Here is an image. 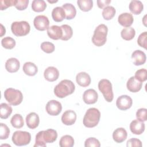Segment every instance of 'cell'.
Returning a JSON list of instances; mask_svg holds the SVG:
<instances>
[{"label": "cell", "mask_w": 147, "mask_h": 147, "mask_svg": "<svg viewBox=\"0 0 147 147\" xmlns=\"http://www.w3.org/2000/svg\"><path fill=\"white\" fill-rule=\"evenodd\" d=\"M57 138L56 130L49 129L38 132L36 136L34 147H46V143H52L56 141Z\"/></svg>", "instance_id": "obj_1"}, {"label": "cell", "mask_w": 147, "mask_h": 147, "mask_svg": "<svg viewBox=\"0 0 147 147\" xmlns=\"http://www.w3.org/2000/svg\"><path fill=\"white\" fill-rule=\"evenodd\" d=\"M75 90V84L71 80L64 79L55 87L54 94L59 98H64L72 94Z\"/></svg>", "instance_id": "obj_2"}, {"label": "cell", "mask_w": 147, "mask_h": 147, "mask_svg": "<svg viewBox=\"0 0 147 147\" xmlns=\"http://www.w3.org/2000/svg\"><path fill=\"white\" fill-rule=\"evenodd\" d=\"M100 118V113L98 109L95 107L90 108L87 110L83 117V125L86 127H94L98 124Z\"/></svg>", "instance_id": "obj_3"}, {"label": "cell", "mask_w": 147, "mask_h": 147, "mask_svg": "<svg viewBox=\"0 0 147 147\" xmlns=\"http://www.w3.org/2000/svg\"><path fill=\"white\" fill-rule=\"evenodd\" d=\"M108 32L107 26L105 24L99 25L95 29L92 37V42L96 47H101L105 44Z\"/></svg>", "instance_id": "obj_4"}, {"label": "cell", "mask_w": 147, "mask_h": 147, "mask_svg": "<svg viewBox=\"0 0 147 147\" xmlns=\"http://www.w3.org/2000/svg\"><path fill=\"white\" fill-rule=\"evenodd\" d=\"M5 99L13 106L20 105L23 100V95L21 91L13 88H8L4 92Z\"/></svg>", "instance_id": "obj_5"}, {"label": "cell", "mask_w": 147, "mask_h": 147, "mask_svg": "<svg viewBox=\"0 0 147 147\" xmlns=\"http://www.w3.org/2000/svg\"><path fill=\"white\" fill-rule=\"evenodd\" d=\"M99 90L102 93L105 99L107 102H111L114 98L112 84L110 81L106 79H101L98 83Z\"/></svg>", "instance_id": "obj_6"}, {"label": "cell", "mask_w": 147, "mask_h": 147, "mask_svg": "<svg viewBox=\"0 0 147 147\" xmlns=\"http://www.w3.org/2000/svg\"><path fill=\"white\" fill-rule=\"evenodd\" d=\"M11 30L16 36H24L30 32V26L27 21H15L11 25Z\"/></svg>", "instance_id": "obj_7"}, {"label": "cell", "mask_w": 147, "mask_h": 147, "mask_svg": "<svg viewBox=\"0 0 147 147\" xmlns=\"http://www.w3.org/2000/svg\"><path fill=\"white\" fill-rule=\"evenodd\" d=\"M11 140L16 146L26 145L30 142L31 135L28 131L17 130L13 134Z\"/></svg>", "instance_id": "obj_8"}, {"label": "cell", "mask_w": 147, "mask_h": 147, "mask_svg": "<svg viewBox=\"0 0 147 147\" xmlns=\"http://www.w3.org/2000/svg\"><path fill=\"white\" fill-rule=\"evenodd\" d=\"M45 110L49 115L56 116L59 115L62 110V106L60 102L56 100L48 101L45 106Z\"/></svg>", "instance_id": "obj_9"}, {"label": "cell", "mask_w": 147, "mask_h": 147, "mask_svg": "<svg viewBox=\"0 0 147 147\" xmlns=\"http://www.w3.org/2000/svg\"><path fill=\"white\" fill-rule=\"evenodd\" d=\"M35 28L40 31H44L49 27V21L48 18L44 15H38L35 17L33 20Z\"/></svg>", "instance_id": "obj_10"}, {"label": "cell", "mask_w": 147, "mask_h": 147, "mask_svg": "<svg viewBox=\"0 0 147 147\" xmlns=\"http://www.w3.org/2000/svg\"><path fill=\"white\" fill-rule=\"evenodd\" d=\"M133 104V100L127 95L119 96L116 100V106L121 110H126L130 109Z\"/></svg>", "instance_id": "obj_11"}, {"label": "cell", "mask_w": 147, "mask_h": 147, "mask_svg": "<svg viewBox=\"0 0 147 147\" xmlns=\"http://www.w3.org/2000/svg\"><path fill=\"white\" fill-rule=\"evenodd\" d=\"M98 98V94L97 92L92 88L86 90L83 95V99L85 103L87 105H91L95 103Z\"/></svg>", "instance_id": "obj_12"}, {"label": "cell", "mask_w": 147, "mask_h": 147, "mask_svg": "<svg viewBox=\"0 0 147 147\" xmlns=\"http://www.w3.org/2000/svg\"><path fill=\"white\" fill-rule=\"evenodd\" d=\"M61 119L63 124L67 126L72 125L76 122V114L74 110H67L63 114Z\"/></svg>", "instance_id": "obj_13"}, {"label": "cell", "mask_w": 147, "mask_h": 147, "mask_svg": "<svg viewBox=\"0 0 147 147\" xmlns=\"http://www.w3.org/2000/svg\"><path fill=\"white\" fill-rule=\"evenodd\" d=\"M44 76L47 81L52 82L59 78V71L56 67L50 66L45 69Z\"/></svg>", "instance_id": "obj_14"}, {"label": "cell", "mask_w": 147, "mask_h": 147, "mask_svg": "<svg viewBox=\"0 0 147 147\" xmlns=\"http://www.w3.org/2000/svg\"><path fill=\"white\" fill-rule=\"evenodd\" d=\"M25 120L27 126L31 129H36L40 123L39 116L34 112H32L28 114L26 117Z\"/></svg>", "instance_id": "obj_15"}, {"label": "cell", "mask_w": 147, "mask_h": 147, "mask_svg": "<svg viewBox=\"0 0 147 147\" xmlns=\"http://www.w3.org/2000/svg\"><path fill=\"white\" fill-rule=\"evenodd\" d=\"M131 59L135 65H141L146 62V56L145 53L141 50H136L131 54Z\"/></svg>", "instance_id": "obj_16"}, {"label": "cell", "mask_w": 147, "mask_h": 147, "mask_svg": "<svg viewBox=\"0 0 147 147\" xmlns=\"http://www.w3.org/2000/svg\"><path fill=\"white\" fill-rule=\"evenodd\" d=\"M142 83L136 79L134 76H131L126 83L127 90L131 92H137L142 88Z\"/></svg>", "instance_id": "obj_17"}, {"label": "cell", "mask_w": 147, "mask_h": 147, "mask_svg": "<svg viewBox=\"0 0 147 147\" xmlns=\"http://www.w3.org/2000/svg\"><path fill=\"white\" fill-rule=\"evenodd\" d=\"M145 126L144 122L138 119L133 120L130 124V130L131 132L136 135L141 134L145 130Z\"/></svg>", "instance_id": "obj_18"}, {"label": "cell", "mask_w": 147, "mask_h": 147, "mask_svg": "<svg viewBox=\"0 0 147 147\" xmlns=\"http://www.w3.org/2000/svg\"><path fill=\"white\" fill-rule=\"evenodd\" d=\"M134 18L133 15L129 13H123L119 15L118 22L123 27H130L133 23Z\"/></svg>", "instance_id": "obj_19"}, {"label": "cell", "mask_w": 147, "mask_h": 147, "mask_svg": "<svg viewBox=\"0 0 147 147\" xmlns=\"http://www.w3.org/2000/svg\"><path fill=\"white\" fill-rule=\"evenodd\" d=\"M47 34L49 38L57 40L61 39L63 36V31L60 26L57 25H52L47 29Z\"/></svg>", "instance_id": "obj_20"}, {"label": "cell", "mask_w": 147, "mask_h": 147, "mask_svg": "<svg viewBox=\"0 0 147 147\" xmlns=\"http://www.w3.org/2000/svg\"><path fill=\"white\" fill-rule=\"evenodd\" d=\"M20 67L19 60L14 57H11L7 59L5 63V68L10 73L16 72Z\"/></svg>", "instance_id": "obj_21"}, {"label": "cell", "mask_w": 147, "mask_h": 147, "mask_svg": "<svg viewBox=\"0 0 147 147\" xmlns=\"http://www.w3.org/2000/svg\"><path fill=\"white\" fill-rule=\"evenodd\" d=\"M76 83L81 87H86L88 86L91 82L90 76L85 72H80L76 75Z\"/></svg>", "instance_id": "obj_22"}, {"label": "cell", "mask_w": 147, "mask_h": 147, "mask_svg": "<svg viewBox=\"0 0 147 147\" xmlns=\"http://www.w3.org/2000/svg\"><path fill=\"white\" fill-rule=\"evenodd\" d=\"M127 131L123 127H118L113 133V138L117 143H122L127 138Z\"/></svg>", "instance_id": "obj_23"}, {"label": "cell", "mask_w": 147, "mask_h": 147, "mask_svg": "<svg viewBox=\"0 0 147 147\" xmlns=\"http://www.w3.org/2000/svg\"><path fill=\"white\" fill-rule=\"evenodd\" d=\"M62 7L65 11V18L67 20H72L76 16V10L72 4L66 3L63 5Z\"/></svg>", "instance_id": "obj_24"}, {"label": "cell", "mask_w": 147, "mask_h": 147, "mask_svg": "<svg viewBox=\"0 0 147 147\" xmlns=\"http://www.w3.org/2000/svg\"><path fill=\"white\" fill-rule=\"evenodd\" d=\"M22 69L24 73L30 76H34L38 72V68L36 65L30 61L25 63Z\"/></svg>", "instance_id": "obj_25"}, {"label": "cell", "mask_w": 147, "mask_h": 147, "mask_svg": "<svg viewBox=\"0 0 147 147\" xmlns=\"http://www.w3.org/2000/svg\"><path fill=\"white\" fill-rule=\"evenodd\" d=\"M52 17L55 22H61L65 18V13L62 7H56L52 11Z\"/></svg>", "instance_id": "obj_26"}, {"label": "cell", "mask_w": 147, "mask_h": 147, "mask_svg": "<svg viewBox=\"0 0 147 147\" xmlns=\"http://www.w3.org/2000/svg\"><path fill=\"white\" fill-rule=\"evenodd\" d=\"M130 11L134 14H140L143 10L144 5L141 1L133 0L130 1L129 6Z\"/></svg>", "instance_id": "obj_27"}, {"label": "cell", "mask_w": 147, "mask_h": 147, "mask_svg": "<svg viewBox=\"0 0 147 147\" xmlns=\"http://www.w3.org/2000/svg\"><path fill=\"white\" fill-rule=\"evenodd\" d=\"M12 107L6 103H2L0 105V117L2 119H7L11 114Z\"/></svg>", "instance_id": "obj_28"}, {"label": "cell", "mask_w": 147, "mask_h": 147, "mask_svg": "<svg viewBox=\"0 0 147 147\" xmlns=\"http://www.w3.org/2000/svg\"><path fill=\"white\" fill-rule=\"evenodd\" d=\"M136 34L135 29L132 27H128L123 28L121 32V37L126 41L132 40Z\"/></svg>", "instance_id": "obj_29"}, {"label": "cell", "mask_w": 147, "mask_h": 147, "mask_svg": "<svg viewBox=\"0 0 147 147\" xmlns=\"http://www.w3.org/2000/svg\"><path fill=\"white\" fill-rule=\"evenodd\" d=\"M10 123L12 126L16 129H20L24 125L23 117L20 114H14L10 119Z\"/></svg>", "instance_id": "obj_30"}, {"label": "cell", "mask_w": 147, "mask_h": 147, "mask_svg": "<svg viewBox=\"0 0 147 147\" xmlns=\"http://www.w3.org/2000/svg\"><path fill=\"white\" fill-rule=\"evenodd\" d=\"M47 7L46 2L44 0H34L32 3V9L35 12H41Z\"/></svg>", "instance_id": "obj_31"}, {"label": "cell", "mask_w": 147, "mask_h": 147, "mask_svg": "<svg viewBox=\"0 0 147 147\" xmlns=\"http://www.w3.org/2000/svg\"><path fill=\"white\" fill-rule=\"evenodd\" d=\"M74 145V139L69 135H64L61 137L59 141L61 147H72Z\"/></svg>", "instance_id": "obj_32"}, {"label": "cell", "mask_w": 147, "mask_h": 147, "mask_svg": "<svg viewBox=\"0 0 147 147\" xmlns=\"http://www.w3.org/2000/svg\"><path fill=\"white\" fill-rule=\"evenodd\" d=\"M115 13L116 10L113 6H108L103 9L102 14L105 20H110L114 17Z\"/></svg>", "instance_id": "obj_33"}, {"label": "cell", "mask_w": 147, "mask_h": 147, "mask_svg": "<svg viewBox=\"0 0 147 147\" xmlns=\"http://www.w3.org/2000/svg\"><path fill=\"white\" fill-rule=\"evenodd\" d=\"M60 27L63 31V36L61 38V40L63 41H67L70 39L73 34V30L71 26L67 24H64L62 25Z\"/></svg>", "instance_id": "obj_34"}, {"label": "cell", "mask_w": 147, "mask_h": 147, "mask_svg": "<svg viewBox=\"0 0 147 147\" xmlns=\"http://www.w3.org/2000/svg\"><path fill=\"white\" fill-rule=\"evenodd\" d=\"M77 3L79 9L83 11H88L93 6L92 0H78Z\"/></svg>", "instance_id": "obj_35"}, {"label": "cell", "mask_w": 147, "mask_h": 147, "mask_svg": "<svg viewBox=\"0 0 147 147\" xmlns=\"http://www.w3.org/2000/svg\"><path fill=\"white\" fill-rule=\"evenodd\" d=\"M16 41L14 38L10 37H5L1 40L2 46L7 49H11L16 46Z\"/></svg>", "instance_id": "obj_36"}, {"label": "cell", "mask_w": 147, "mask_h": 147, "mask_svg": "<svg viewBox=\"0 0 147 147\" xmlns=\"http://www.w3.org/2000/svg\"><path fill=\"white\" fill-rule=\"evenodd\" d=\"M40 48L42 51L47 53H51L54 52L55 49V45L48 41H45L41 44Z\"/></svg>", "instance_id": "obj_37"}, {"label": "cell", "mask_w": 147, "mask_h": 147, "mask_svg": "<svg viewBox=\"0 0 147 147\" xmlns=\"http://www.w3.org/2000/svg\"><path fill=\"white\" fill-rule=\"evenodd\" d=\"M134 77L136 79L139 80L141 82H143L146 80L147 79V71L145 68H141L137 70L136 73Z\"/></svg>", "instance_id": "obj_38"}, {"label": "cell", "mask_w": 147, "mask_h": 147, "mask_svg": "<svg viewBox=\"0 0 147 147\" xmlns=\"http://www.w3.org/2000/svg\"><path fill=\"white\" fill-rule=\"evenodd\" d=\"M0 129V139L6 140L7 139L10 134V130L8 126L3 123H1Z\"/></svg>", "instance_id": "obj_39"}, {"label": "cell", "mask_w": 147, "mask_h": 147, "mask_svg": "<svg viewBox=\"0 0 147 147\" xmlns=\"http://www.w3.org/2000/svg\"><path fill=\"white\" fill-rule=\"evenodd\" d=\"M17 0H1L0 1V10H3L7 8L16 5Z\"/></svg>", "instance_id": "obj_40"}, {"label": "cell", "mask_w": 147, "mask_h": 147, "mask_svg": "<svg viewBox=\"0 0 147 147\" xmlns=\"http://www.w3.org/2000/svg\"><path fill=\"white\" fill-rule=\"evenodd\" d=\"M100 146V144L99 140L94 137H90L84 142L85 147H99Z\"/></svg>", "instance_id": "obj_41"}, {"label": "cell", "mask_w": 147, "mask_h": 147, "mask_svg": "<svg viewBox=\"0 0 147 147\" xmlns=\"http://www.w3.org/2000/svg\"><path fill=\"white\" fill-rule=\"evenodd\" d=\"M146 38H147L146 32H144L141 33L137 38V43L138 45L140 46L141 47L146 49Z\"/></svg>", "instance_id": "obj_42"}, {"label": "cell", "mask_w": 147, "mask_h": 147, "mask_svg": "<svg viewBox=\"0 0 147 147\" xmlns=\"http://www.w3.org/2000/svg\"><path fill=\"white\" fill-rule=\"evenodd\" d=\"M146 114H147V110L145 108H141L139 109L136 112V117L138 120L145 122L146 121Z\"/></svg>", "instance_id": "obj_43"}, {"label": "cell", "mask_w": 147, "mask_h": 147, "mask_svg": "<svg viewBox=\"0 0 147 147\" xmlns=\"http://www.w3.org/2000/svg\"><path fill=\"white\" fill-rule=\"evenodd\" d=\"M142 142L141 141L136 138H133L129 139L126 143V146L127 147H134V146H137V147H141L142 146Z\"/></svg>", "instance_id": "obj_44"}, {"label": "cell", "mask_w": 147, "mask_h": 147, "mask_svg": "<svg viewBox=\"0 0 147 147\" xmlns=\"http://www.w3.org/2000/svg\"><path fill=\"white\" fill-rule=\"evenodd\" d=\"M29 2V0H17L15 7L18 10H24L27 8Z\"/></svg>", "instance_id": "obj_45"}, {"label": "cell", "mask_w": 147, "mask_h": 147, "mask_svg": "<svg viewBox=\"0 0 147 147\" xmlns=\"http://www.w3.org/2000/svg\"><path fill=\"white\" fill-rule=\"evenodd\" d=\"M96 2L99 8L104 9L109 6V5L111 3V0H98Z\"/></svg>", "instance_id": "obj_46"}, {"label": "cell", "mask_w": 147, "mask_h": 147, "mask_svg": "<svg viewBox=\"0 0 147 147\" xmlns=\"http://www.w3.org/2000/svg\"><path fill=\"white\" fill-rule=\"evenodd\" d=\"M0 30H1V32H0L1 34H0V36H1V37H2V36H3L4 34H5V33H6V29H5V28L3 26V25L2 24H1Z\"/></svg>", "instance_id": "obj_47"}, {"label": "cell", "mask_w": 147, "mask_h": 147, "mask_svg": "<svg viewBox=\"0 0 147 147\" xmlns=\"http://www.w3.org/2000/svg\"><path fill=\"white\" fill-rule=\"evenodd\" d=\"M146 16L145 15V16H144V25L145 26H146V25H145V23H146V21H145V20H146Z\"/></svg>", "instance_id": "obj_48"}, {"label": "cell", "mask_w": 147, "mask_h": 147, "mask_svg": "<svg viewBox=\"0 0 147 147\" xmlns=\"http://www.w3.org/2000/svg\"><path fill=\"white\" fill-rule=\"evenodd\" d=\"M48 2H49V3H56V2H57V1H48Z\"/></svg>", "instance_id": "obj_49"}]
</instances>
